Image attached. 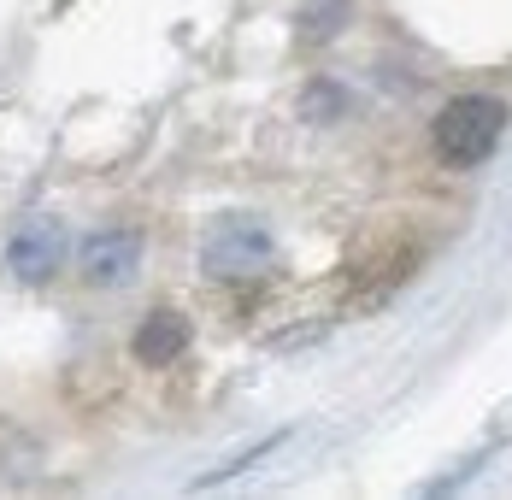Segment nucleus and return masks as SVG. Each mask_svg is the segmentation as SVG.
<instances>
[{
  "mask_svg": "<svg viewBox=\"0 0 512 500\" xmlns=\"http://www.w3.org/2000/svg\"><path fill=\"white\" fill-rule=\"evenodd\" d=\"M501 136H507V100L495 95H460L448 100L442 112H436V124H430V142L442 153V165H483L489 153L501 148Z\"/></svg>",
  "mask_w": 512,
  "mask_h": 500,
  "instance_id": "nucleus-1",
  "label": "nucleus"
},
{
  "mask_svg": "<svg viewBox=\"0 0 512 500\" xmlns=\"http://www.w3.org/2000/svg\"><path fill=\"white\" fill-rule=\"evenodd\" d=\"M271 253H277V242L259 224H224L201 248V271L212 283H242V277H259L271 265Z\"/></svg>",
  "mask_w": 512,
  "mask_h": 500,
  "instance_id": "nucleus-2",
  "label": "nucleus"
},
{
  "mask_svg": "<svg viewBox=\"0 0 512 500\" xmlns=\"http://www.w3.org/2000/svg\"><path fill=\"white\" fill-rule=\"evenodd\" d=\"M59 265H65V230H59V218H30V224L12 230V242H6V271H12L18 283L42 289Z\"/></svg>",
  "mask_w": 512,
  "mask_h": 500,
  "instance_id": "nucleus-3",
  "label": "nucleus"
},
{
  "mask_svg": "<svg viewBox=\"0 0 512 500\" xmlns=\"http://www.w3.org/2000/svg\"><path fill=\"white\" fill-rule=\"evenodd\" d=\"M142 236L136 230H101V236H89V248H83V277L95 283V289H118V283H130L136 271H142Z\"/></svg>",
  "mask_w": 512,
  "mask_h": 500,
  "instance_id": "nucleus-4",
  "label": "nucleus"
},
{
  "mask_svg": "<svg viewBox=\"0 0 512 500\" xmlns=\"http://www.w3.org/2000/svg\"><path fill=\"white\" fill-rule=\"evenodd\" d=\"M183 348H189V324L177 312H154L136 330V359H148V365H165V359H177Z\"/></svg>",
  "mask_w": 512,
  "mask_h": 500,
  "instance_id": "nucleus-5",
  "label": "nucleus"
}]
</instances>
